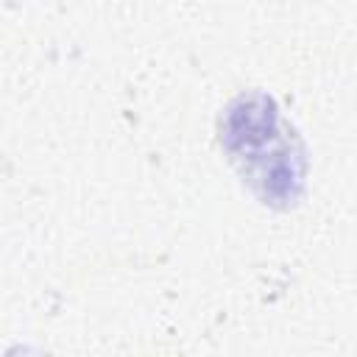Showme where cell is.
Segmentation results:
<instances>
[{
  "instance_id": "6da1fadb",
  "label": "cell",
  "mask_w": 357,
  "mask_h": 357,
  "mask_svg": "<svg viewBox=\"0 0 357 357\" xmlns=\"http://www.w3.org/2000/svg\"><path fill=\"white\" fill-rule=\"evenodd\" d=\"M220 145L243 181L268 206L287 209L304 187V145L265 92L240 95L226 106Z\"/></svg>"
}]
</instances>
